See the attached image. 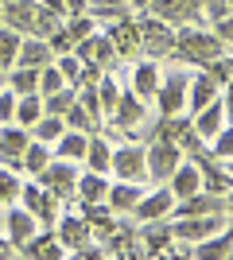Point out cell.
Here are the masks:
<instances>
[{"label":"cell","mask_w":233,"mask_h":260,"mask_svg":"<svg viewBox=\"0 0 233 260\" xmlns=\"http://www.w3.org/2000/svg\"><path fill=\"white\" fill-rule=\"evenodd\" d=\"M175 51L206 66L210 58H218V54H222V39H218V35L198 31V27H183V31L175 35Z\"/></svg>","instance_id":"1"},{"label":"cell","mask_w":233,"mask_h":260,"mask_svg":"<svg viewBox=\"0 0 233 260\" xmlns=\"http://www.w3.org/2000/svg\"><path fill=\"white\" fill-rule=\"evenodd\" d=\"M39 186H47L55 198H74L78 194V171L70 159H51L39 171Z\"/></svg>","instance_id":"2"},{"label":"cell","mask_w":233,"mask_h":260,"mask_svg":"<svg viewBox=\"0 0 233 260\" xmlns=\"http://www.w3.org/2000/svg\"><path fill=\"white\" fill-rule=\"evenodd\" d=\"M144 152H148V179H171V171L183 163V148L175 140H159L155 136L152 148H144Z\"/></svg>","instance_id":"3"},{"label":"cell","mask_w":233,"mask_h":260,"mask_svg":"<svg viewBox=\"0 0 233 260\" xmlns=\"http://www.w3.org/2000/svg\"><path fill=\"white\" fill-rule=\"evenodd\" d=\"M187 82H190L187 70H171V74L163 78V86L155 89L159 113H163V117H179V113L187 109Z\"/></svg>","instance_id":"4"},{"label":"cell","mask_w":233,"mask_h":260,"mask_svg":"<svg viewBox=\"0 0 233 260\" xmlns=\"http://www.w3.org/2000/svg\"><path fill=\"white\" fill-rule=\"evenodd\" d=\"M113 175L124 179V183H144L148 179V152L136 148V144H124L113 152Z\"/></svg>","instance_id":"5"},{"label":"cell","mask_w":233,"mask_h":260,"mask_svg":"<svg viewBox=\"0 0 233 260\" xmlns=\"http://www.w3.org/2000/svg\"><path fill=\"white\" fill-rule=\"evenodd\" d=\"M222 225H225V214H198V217H179L171 233L179 241H206L210 233H222Z\"/></svg>","instance_id":"6"},{"label":"cell","mask_w":233,"mask_h":260,"mask_svg":"<svg viewBox=\"0 0 233 260\" xmlns=\"http://www.w3.org/2000/svg\"><path fill=\"white\" fill-rule=\"evenodd\" d=\"M20 198H23V206L35 214V221H43V225H55V217H58V198L51 194L47 186H23Z\"/></svg>","instance_id":"7"},{"label":"cell","mask_w":233,"mask_h":260,"mask_svg":"<svg viewBox=\"0 0 233 260\" xmlns=\"http://www.w3.org/2000/svg\"><path fill=\"white\" fill-rule=\"evenodd\" d=\"M214 98H222V82H218L210 70H202V74H194L187 82V109H190V113L206 109Z\"/></svg>","instance_id":"8"},{"label":"cell","mask_w":233,"mask_h":260,"mask_svg":"<svg viewBox=\"0 0 233 260\" xmlns=\"http://www.w3.org/2000/svg\"><path fill=\"white\" fill-rule=\"evenodd\" d=\"M140 47H144L152 58H159V54L175 51V35H171V27H163L159 20H148V23H140Z\"/></svg>","instance_id":"9"},{"label":"cell","mask_w":233,"mask_h":260,"mask_svg":"<svg viewBox=\"0 0 233 260\" xmlns=\"http://www.w3.org/2000/svg\"><path fill=\"white\" fill-rule=\"evenodd\" d=\"M35 12H39V0H4V27L20 35H31Z\"/></svg>","instance_id":"10"},{"label":"cell","mask_w":233,"mask_h":260,"mask_svg":"<svg viewBox=\"0 0 233 260\" xmlns=\"http://www.w3.org/2000/svg\"><path fill=\"white\" fill-rule=\"evenodd\" d=\"M47 62H55V51H51V43H47V39H39V35H27V39H20L16 66H31V70H43Z\"/></svg>","instance_id":"11"},{"label":"cell","mask_w":233,"mask_h":260,"mask_svg":"<svg viewBox=\"0 0 233 260\" xmlns=\"http://www.w3.org/2000/svg\"><path fill=\"white\" fill-rule=\"evenodd\" d=\"M179 217H198V214H225V194H214V190H198L179 202L175 210Z\"/></svg>","instance_id":"12"},{"label":"cell","mask_w":233,"mask_h":260,"mask_svg":"<svg viewBox=\"0 0 233 260\" xmlns=\"http://www.w3.org/2000/svg\"><path fill=\"white\" fill-rule=\"evenodd\" d=\"M105 35H109L113 47H117V58H132V54L140 51V23H132V20H117Z\"/></svg>","instance_id":"13"},{"label":"cell","mask_w":233,"mask_h":260,"mask_svg":"<svg viewBox=\"0 0 233 260\" xmlns=\"http://www.w3.org/2000/svg\"><path fill=\"white\" fill-rule=\"evenodd\" d=\"M89 237H93V229H89V221H86L82 214H66L62 221H58V241L66 245V252L89 245Z\"/></svg>","instance_id":"14"},{"label":"cell","mask_w":233,"mask_h":260,"mask_svg":"<svg viewBox=\"0 0 233 260\" xmlns=\"http://www.w3.org/2000/svg\"><path fill=\"white\" fill-rule=\"evenodd\" d=\"M16 252H20V256H47V260L70 256V252H66V245L58 241V233H43V237H35V233H31V237L23 241V245H20Z\"/></svg>","instance_id":"15"},{"label":"cell","mask_w":233,"mask_h":260,"mask_svg":"<svg viewBox=\"0 0 233 260\" xmlns=\"http://www.w3.org/2000/svg\"><path fill=\"white\" fill-rule=\"evenodd\" d=\"M35 225H39V221H35V214L27 206H20V210L8 206V214H4V229H8V241L16 245V249H20L23 241L35 233Z\"/></svg>","instance_id":"16"},{"label":"cell","mask_w":233,"mask_h":260,"mask_svg":"<svg viewBox=\"0 0 233 260\" xmlns=\"http://www.w3.org/2000/svg\"><path fill=\"white\" fill-rule=\"evenodd\" d=\"M202 190V175H198V163H179L175 171H171V194H175V202H183V198L198 194Z\"/></svg>","instance_id":"17"},{"label":"cell","mask_w":233,"mask_h":260,"mask_svg":"<svg viewBox=\"0 0 233 260\" xmlns=\"http://www.w3.org/2000/svg\"><path fill=\"white\" fill-rule=\"evenodd\" d=\"M171 210H175V194H171V186H163V190H155V194H148V198L136 202V217H140V221L167 217Z\"/></svg>","instance_id":"18"},{"label":"cell","mask_w":233,"mask_h":260,"mask_svg":"<svg viewBox=\"0 0 233 260\" xmlns=\"http://www.w3.org/2000/svg\"><path fill=\"white\" fill-rule=\"evenodd\" d=\"M144 198V190H140V183H113L109 194H105V202H109L113 214H128V210H136V202Z\"/></svg>","instance_id":"19"},{"label":"cell","mask_w":233,"mask_h":260,"mask_svg":"<svg viewBox=\"0 0 233 260\" xmlns=\"http://www.w3.org/2000/svg\"><path fill=\"white\" fill-rule=\"evenodd\" d=\"M222 120H225V101L214 98L206 109H198V113H194V132H198L202 140H214V132L222 128Z\"/></svg>","instance_id":"20"},{"label":"cell","mask_w":233,"mask_h":260,"mask_svg":"<svg viewBox=\"0 0 233 260\" xmlns=\"http://www.w3.org/2000/svg\"><path fill=\"white\" fill-rule=\"evenodd\" d=\"M194 155V163H198V175H202V190H214V194H225L233 186V179H229V171H222V167H214V163H206L202 159V152H190Z\"/></svg>","instance_id":"21"},{"label":"cell","mask_w":233,"mask_h":260,"mask_svg":"<svg viewBox=\"0 0 233 260\" xmlns=\"http://www.w3.org/2000/svg\"><path fill=\"white\" fill-rule=\"evenodd\" d=\"M155 89H159V66L148 58V62H140L132 70V93L140 101H148V98H155Z\"/></svg>","instance_id":"22"},{"label":"cell","mask_w":233,"mask_h":260,"mask_svg":"<svg viewBox=\"0 0 233 260\" xmlns=\"http://www.w3.org/2000/svg\"><path fill=\"white\" fill-rule=\"evenodd\" d=\"M140 120H144V101L136 98V93H121V101L113 109V124L117 128H132Z\"/></svg>","instance_id":"23"},{"label":"cell","mask_w":233,"mask_h":260,"mask_svg":"<svg viewBox=\"0 0 233 260\" xmlns=\"http://www.w3.org/2000/svg\"><path fill=\"white\" fill-rule=\"evenodd\" d=\"M86 144H89L86 132L66 128V132L55 140V155H58V159H70V163H74V159H86Z\"/></svg>","instance_id":"24"},{"label":"cell","mask_w":233,"mask_h":260,"mask_svg":"<svg viewBox=\"0 0 233 260\" xmlns=\"http://www.w3.org/2000/svg\"><path fill=\"white\" fill-rule=\"evenodd\" d=\"M229 252H233V237H229V233H225V237L210 233L206 241H194L190 256H198V260H218V256H229Z\"/></svg>","instance_id":"25"},{"label":"cell","mask_w":233,"mask_h":260,"mask_svg":"<svg viewBox=\"0 0 233 260\" xmlns=\"http://www.w3.org/2000/svg\"><path fill=\"white\" fill-rule=\"evenodd\" d=\"M27 144H31V132L23 124H4L0 128V155H23Z\"/></svg>","instance_id":"26"},{"label":"cell","mask_w":233,"mask_h":260,"mask_svg":"<svg viewBox=\"0 0 233 260\" xmlns=\"http://www.w3.org/2000/svg\"><path fill=\"white\" fill-rule=\"evenodd\" d=\"M148 8L159 16V20H187L198 12V0H152Z\"/></svg>","instance_id":"27"},{"label":"cell","mask_w":233,"mask_h":260,"mask_svg":"<svg viewBox=\"0 0 233 260\" xmlns=\"http://www.w3.org/2000/svg\"><path fill=\"white\" fill-rule=\"evenodd\" d=\"M105 194H109L105 175H97V171L78 175V198H82V202H105Z\"/></svg>","instance_id":"28"},{"label":"cell","mask_w":233,"mask_h":260,"mask_svg":"<svg viewBox=\"0 0 233 260\" xmlns=\"http://www.w3.org/2000/svg\"><path fill=\"white\" fill-rule=\"evenodd\" d=\"M86 163H89V171H97V175H109L113 171V148L105 140H89L86 144Z\"/></svg>","instance_id":"29"},{"label":"cell","mask_w":233,"mask_h":260,"mask_svg":"<svg viewBox=\"0 0 233 260\" xmlns=\"http://www.w3.org/2000/svg\"><path fill=\"white\" fill-rule=\"evenodd\" d=\"M175 241V233H171V225H167L163 217H155V221H148V229H144V245H148V252H167V245Z\"/></svg>","instance_id":"30"},{"label":"cell","mask_w":233,"mask_h":260,"mask_svg":"<svg viewBox=\"0 0 233 260\" xmlns=\"http://www.w3.org/2000/svg\"><path fill=\"white\" fill-rule=\"evenodd\" d=\"M39 117H43V93H23V98L16 101V124L31 128Z\"/></svg>","instance_id":"31"},{"label":"cell","mask_w":233,"mask_h":260,"mask_svg":"<svg viewBox=\"0 0 233 260\" xmlns=\"http://www.w3.org/2000/svg\"><path fill=\"white\" fill-rule=\"evenodd\" d=\"M89 221V229H97L101 237H109L113 233V210L109 202H86V214H82Z\"/></svg>","instance_id":"32"},{"label":"cell","mask_w":233,"mask_h":260,"mask_svg":"<svg viewBox=\"0 0 233 260\" xmlns=\"http://www.w3.org/2000/svg\"><path fill=\"white\" fill-rule=\"evenodd\" d=\"M8 89L12 93H39V70H31V66H16L8 74Z\"/></svg>","instance_id":"33"},{"label":"cell","mask_w":233,"mask_h":260,"mask_svg":"<svg viewBox=\"0 0 233 260\" xmlns=\"http://www.w3.org/2000/svg\"><path fill=\"white\" fill-rule=\"evenodd\" d=\"M31 128H35V140H39V144H55L58 136L66 132V120H62V117H51V113H43V117L35 120Z\"/></svg>","instance_id":"34"},{"label":"cell","mask_w":233,"mask_h":260,"mask_svg":"<svg viewBox=\"0 0 233 260\" xmlns=\"http://www.w3.org/2000/svg\"><path fill=\"white\" fill-rule=\"evenodd\" d=\"M78 101V93H74V86H62V89H55V93H47L43 98V113H51V117H66V109Z\"/></svg>","instance_id":"35"},{"label":"cell","mask_w":233,"mask_h":260,"mask_svg":"<svg viewBox=\"0 0 233 260\" xmlns=\"http://www.w3.org/2000/svg\"><path fill=\"white\" fill-rule=\"evenodd\" d=\"M16 54H20V31H12V27H0V70L16 66Z\"/></svg>","instance_id":"36"},{"label":"cell","mask_w":233,"mask_h":260,"mask_svg":"<svg viewBox=\"0 0 233 260\" xmlns=\"http://www.w3.org/2000/svg\"><path fill=\"white\" fill-rule=\"evenodd\" d=\"M62 120H66V128H78V132H89V128H97V124H101V120L93 117L86 105H78V101L66 109V117H62Z\"/></svg>","instance_id":"37"},{"label":"cell","mask_w":233,"mask_h":260,"mask_svg":"<svg viewBox=\"0 0 233 260\" xmlns=\"http://www.w3.org/2000/svg\"><path fill=\"white\" fill-rule=\"evenodd\" d=\"M58 27H62V16H55L51 8H43V4H39V12H35V23H31V35L47 39V35H55Z\"/></svg>","instance_id":"38"},{"label":"cell","mask_w":233,"mask_h":260,"mask_svg":"<svg viewBox=\"0 0 233 260\" xmlns=\"http://www.w3.org/2000/svg\"><path fill=\"white\" fill-rule=\"evenodd\" d=\"M62 31H66V39H70V47H78L86 35H93V16H70V23H62Z\"/></svg>","instance_id":"39"},{"label":"cell","mask_w":233,"mask_h":260,"mask_svg":"<svg viewBox=\"0 0 233 260\" xmlns=\"http://www.w3.org/2000/svg\"><path fill=\"white\" fill-rule=\"evenodd\" d=\"M47 163H51V152H47V148H43L39 140H31L27 148H23V167H27L31 175H39V171L47 167Z\"/></svg>","instance_id":"40"},{"label":"cell","mask_w":233,"mask_h":260,"mask_svg":"<svg viewBox=\"0 0 233 260\" xmlns=\"http://www.w3.org/2000/svg\"><path fill=\"white\" fill-rule=\"evenodd\" d=\"M55 66H58V74L66 78V86H78V78H82V58H78L74 51L55 54Z\"/></svg>","instance_id":"41"},{"label":"cell","mask_w":233,"mask_h":260,"mask_svg":"<svg viewBox=\"0 0 233 260\" xmlns=\"http://www.w3.org/2000/svg\"><path fill=\"white\" fill-rule=\"evenodd\" d=\"M23 183L16 179V171H8V167H0V206H12L16 198H20Z\"/></svg>","instance_id":"42"},{"label":"cell","mask_w":233,"mask_h":260,"mask_svg":"<svg viewBox=\"0 0 233 260\" xmlns=\"http://www.w3.org/2000/svg\"><path fill=\"white\" fill-rule=\"evenodd\" d=\"M97 101H101V113H109L113 117V109H117V101H121V89H117V82H109V78H101L97 86Z\"/></svg>","instance_id":"43"},{"label":"cell","mask_w":233,"mask_h":260,"mask_svg":"<svg viewBox=\"0 0 233 260\" xmlns=\"http://www.w3.org/2000/svg\"><path fill=\"white\" fill-rule=\"evenodd\" d=\"M62 86H66V78L58 74V66H55V62H47L43 70H39V93L47 98V93H55V89H62Z\"/></svg>","instance_id":"44"},{"label":"cell","mask_w":233,"mask_h":260,"mask_svg":"<svg viewBox=\"0 0 233 260\" xmlns=\"http://www.w3.org/2000/svg\"><path fill=\"white\" fill-rule=\"evenodd\" d=\"M210 152L214 155H218V159H229V155H233V128H218V132H214V148H210Z\"/></svg>","instance_id":"45"},{"label":"cell","mask_w":233,"mask_h":260,"mask_svg":"<svg viewBox=\"0 0 233 260\" xmlns=\"http://www.w3.org/2000/svg\"><path fill=\"white\" fill-rule=\"evenodd\" d=\"M210 74L218 78V82H229V74H233V58H222V54H218V58H210Z\"/></svg>","instance_id":"46"},{"label":"cell","mask_w":233,"mask_h":260,"mask_svg":"<svg viewBox=\"0 0 233 260\" xmlns=\"http://www.w3.org/2000/svg\"><path fill=\"white\" fill-rule=\"evenodd\" d=\"M16 93H8V89H4V93H0V120H16Z\"/></svg>","instance_id":"47"},{"label":"cell","mask_w":233,"mask_h":260,"mask_svg":"<svg viewBox=\"0 0 233 260\" xmlns=\"http://www.w3.org/2000/svg\"><path fill=\"white\" fill-rule=\"evenodd\" d=\"M218 39H229L233 43V16H222V20H218Z\"/></svg>","instance_id":"48"},{"label":"cell","mask_w":233,"mask_h":260,"mask_svg":"<svg viewBox=\"0 0 233 260\" xmlns=\"http://www.w3.org/2000/svg\"><path fill=\"white\" fill-rule=\"evenodd\" d=\"M39 4H43V8H51L55 16H62V20H66V0H39Z\"/></svg>","instance_id":"49"},{"label":"cell","mask_w":233,"mask_h":260,"mask_svg":"<svg viewBox=\"0 0 233 260\" xmlns=\"http://www.w3.org/2000/svg\"><path fill=\"white\" fill-rule=\"evenodd\" d=\"M89 4H101V8H128V0H89Z\"/></svg>","instance_id":"50"},{"label":"cell","mask_w":233,"mask_h":260,"mask_svg":"<svg viewBox=\"0 0 233 260\" xmlns=\"http://www.w3.org/2000/svg\"><path fill=\"white\" fill-rule=\"evenodd\" d=\"M0 256H16V245L8 237H0Z\"/></svg>","instance_id":"51"},{"label":"cell","mask_w":233,"mask_h":260,"mask_svg":"<svg viewBox=\"0 0 233 260\" xmlns=\"http://www.w3.org/2000/svg\"><path fill=\"white\" fill-rule=\"evenodd\" d=\"M233 105V74H229V93H225V109Z\"/></svg>","instance_id":"52"},{"label":"cell","mask_w":233,"mask_h":260,"mask_svg":"<svg viewBox=\"0 0 233 260\" xmlns=\"http://www.w3.org/2000/svg\"><path fill=\"white\" fill-rule=\"evenodd\" d=\"M128 4H136V8H148V4H152V0H128Z\"/></svg>","instance_id":"53"},{"label":"cell","mask_w":233,"mask_h":260,"mask_svg":"<svg viewBox=\"0 0 233 260\" xmlns=\"http://www.w3.org/2000/svg\"><path fill=\"white\" fill-rule=\"evenodd\" d=\"M4 89H8V78H4V70H0V93H4Z\"/></svg>","instance_id":"54"},{"label":"cell","mask_w":233,"mask_h":260,"mask_svg":"<svg viewBox=\"0 0 233 260\" xmlns=\"http://www.w3.org/2000/svg\"><path fill=\"white\" fill-rule=\"evenodd\" d=\"M225 171H229V179H233V155H229V167H225Z\"/></svg>","instance_id":"55"},{"label":"cell","mask_w":233,"mask_h":260,"mask_svg":"<svg viewBox=\"0 0 233 260\" xmlns=\"http://www.w3.org/2000/svg\"><path fill=\"white\" fill-rule=\"evenodd\" d=\"M0 27H4V4H0Z\"/></svg>","instance_id":"56"},{"label":"cell","mask_w":233,"mask_h":260,"mask_svg":"<svg viewBox=\"0 0 233 260\" xmlns=\"http://www.w3.org/2000/svg\"><path fill=\"white\" fill-rule=\"evenodd\" d=\"M225 113H233V105H229V109H225Z\"/></svg>","instance_id":"57"},{"label":"cell","mask_w":233,"mask_h":260,"mask_svg":"<svg viewBox=\"0 0 233 260\" xmlns=\"http://www.w3.org/2000/svg\"><path fill=\"white\" fill-rule=\"evenodd\" d=\"M229 210H233V198H229Z\"/></svg>","instance_id":"58"},{"label":"cell","mask_w":233,"mask_h":260,"mask_svg":"<svg viewBox=\"0 0 233 260\" xmlns=\"http://www.w3.org/2000/svg\"><path fill=\"white\" fill-rule=\"evenodd\" d=\"M0 4H4V0H0Z\"/></svg>","instance_id":"59"}]
</instances>
